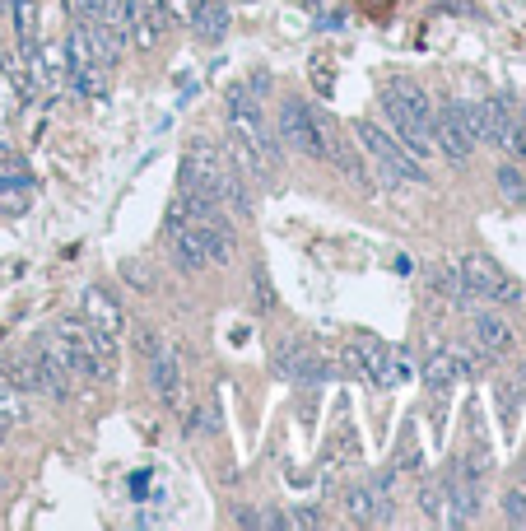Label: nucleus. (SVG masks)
Masks as SVG:
<instances>
[{"label": "nucleus", "mask_w": 526, "mask_h": 531, "mask_svg": "<svg viewBox=\"0 0 526 531\" xmlns=\"http://www.w3.org/2000/svg\"><path fill=\"white\" fill-rule=\"evenodd\" d=\"M382 112H387V122H392V136L401 140L405 150L424 159L433 150L429 140V117H433V98L419 89L415 80H387L382 84Z\"/></svg>", "instance_id": "f257e3e1"}, {"label": "nucleus", "mask_w": 526, "mask_h": 531, "mask_svg": "<svg viewBox=\"0 0 526 531\" xmlns=\"http://www.w3.org/2000/svg\"><path fill=\"white\" fill-rule=\"evenodd\" d=\"M354 145L368 154V164L382 173V187H405V182H415V187H429V173L419 164L415 154L405 150L401 140L378 122H354Z\"/></svg>", "instance_id": "f03ea898"}, {"label": "nucleus", "mask_w": 526, "mask_h": 531, "mask_svg": "<svg viewBox=\"0 0 526 531\" xmlns=\"http://www.w3.org/2000/svg\"><path fill=\"white\" fill-rule=\"evenodd\" d=\"M47 350L61 359V364L70 368V373H80V378H112V364L98 354V345H94V331L84 327V322H75V317H66V322H56L52 327V336H47Z\"/></svg>", "instance_id": "7ed1b4c3"}, {"label": "nucleus", "mask_w": 526, "mask_h": 531, "mask_svg": "<svg viewBox=\"0 0 526 531\" xmlns=\"http://www.w3.org/2000/svg\"><path fill=\"white\" fill-rule=\"evenodd\" d=\"M275 136L284 150H298L308 159H326V136H322V112L308 98H280V117H275Z\"/></svg>", "instance_id": "20e7f679"}, {"label": "nucleus", "mask_w": 526, "mask_h": 531, "mask_svg": "<svg viewBox=\"0 0 526 531\" xmlns=\"http://www.w3.org/2000/svg\"><path fill=\"white\" fill-rule=\"evenodd\" d=\"M461 275L471 285V299H489V303H503V308H513V303L526 299L522 285L494 257H485V252H466L461 257Z\"/></svg>", "instance_id": "39448f33"}, {"label": "nucleus", "mask_w": 526, "mask_h": 531, "mask_svg": "<svg viewBox=\"0 0 526 531\" xmlns=\"http://www.w3.org/2000/svg\"><path fill=\"white\" fill-rule=\"evenodd\" d=\"M429 140H433V150L443 154L447 164H457V168L471 164L475 140H471V131H466V122H461V112H457V103H452V98L433 108V117H429Z\"/></svg>", "instance_id": "423d86ee"}, {"label": "nucleus", "mask_w": 526, "mask_h": 531, "mask_svg": "<svg viewBox=\"0 0 526 531\" xmlns=\"http://www.w3.org/2000/svg\"><path fill=\"white\" fill-rule=\"evenodd\" d=\"M345 359H350V368H359L368 382H378V387H396V382L410 373L405 364H396L392 345L373 341V336H354L350 350H345Z\"/></svg>", "instance_id": "0eeeda50"}, {"label": "nucleus", "mask_w": 526, "mask_h": 531, "mask_svg": "<svg viewBox=\"0 0 526 531\" xmlns=\"http://www.w3.org/2000/svg\"><path fill=\"white\" fill-rule=\"evenodd\" d=\"M275 368L294 382H331L336 378V364L322 359V354L312 350V345H303V341H284L280 350H275Z\"/></svg>", "instance_id": "6e6552de"}, {"label": "nucleus", "mask_w": 526, "mask_h": 531, "mask_svg": "<svg viewBox=\"0 0 526 531\" xmlns=\"http://www.w3.org/2000/svg\"><path fill=\"white\" fill-rule=\"evenodd\" d=\"M322 136H326V159L340 168V173L350 177L354 187H364L373 191V177H368V164H364V154H359V145H354L345 131H340L331 117H322Z\"/></svg>", "instance_id": "1a4fd4ad"}, {"label": "nucleus", "mask_w": 526, "mask_h": 531, "mask_svg": "<svg viewBox=\"0 0 526 531\" xmlns=\"http://www.w3.org/2000/svg\"><path fill=\"white\" fill-rule=\"evenodd\" d=\"M28 359H33V373H38V382H42V396H52V401L66 406L70 396H75V373H70V368L61 364V359H56L42 341H38V350L28 354Z\"/></svg>", "instance_id": "9d476101"}, {"label": "nucleus", "mask_w": 526, "mask_h": 531, "mask_svg": "<svg viewBox=\"0 0 526 531\" xmlns=\"http://www.w3.org/2000/svg\"><path fill=\"white\" fill-rule=\"evenodd\" d=\"M471 331H475V345L494 359V354H513L517 350V331L508 327V317L494 313V308H480L471 317Z\"/></svg>", "instance_id": "9b49d317"}, {"label": "nucleus", "mask_w": 526, "mask_h": 531, "mask_svg": "<svg viewBox=\"0 0 526 531\" xmlns=\"http://www.w3.org/2000/svg\"><path fill=\"white\" fill-rule=\"evenodd\" d=\"M168 252H173V266L182 275H196V271H205L210 266V252H205V238H201V229L196 224H182V229H173L168 233Z\"/></svg>", "instance_id": "f8f14e48"}, {"label": "nucleus", "mask_w": 526, "mask_h": 531, "mask_svg": "<svg viewBox=\"0 0 526 531\" xmlns=\"http://www.w3.org/2000/svg\"><path fill=\"white\" fill-rule=\"evenodd\" d=\"M84 327H94L103 331V336H122L126 327V313H122V303L112 299L108 289H84Z\"/></svg>", "instance_id": "ddd939ff"}, {"label": "nucleus", "mask_w": 526, "mask_h": 531, "mask_svg": "<svg viewBox=\"0 0 526 531\" xmlns=\"http://www.w3.org/2000/svg\"><path fill=\"white\" fill-rule=\"evenodd\" d=\"M149 387H154V396L168 410L182 401V364H177V354H168V350L149 354Z\"/></svg>", "instance_id": "4468645a"}, {"label": "nucleus", "mask_w": 526, "mask_h": 531, "mask_svg": "<svg viewBox=\"0 0 526 531\" xmlns=\"http://www.w3.org/2000/svg\"><path fill=\"white\" fill-rule=\"evenodd\" d=\"M429 289L447 303H471V285H466V275H461V261H433Z\"/></svg>", "instance_id": "2eb2a0df"}, {"label": "nucleus", "mask_w": 526, "mask_h": 531, "mask_svg": "<svg viewBox=\"0 0 526 531\" xmlns=\"http://www.w3.org/2000/svg\"><path fill=\"white\" fill-rule=\"evenodd\" d=\"M345 513H350V522H359V527H382L378 494L368 490V485H350V490H345Z\"/></svg>", "instance_id": "dca6fc26"}, {"label": "nucleus", "mask_w": 526, "mask_h": 531, "mask_svg": "<svg viewBox=\"0 0 526 531\" xmlns=\"http://www.w3.org/2000/svg\"><path fill=\"white\" fill-rule=\"evenodd\" d=\"M191 28H196V38H201V42H219L224 33H229V14H224V5L205 0L201 10L191 14Z\"/></svg>", "instance_id": "f3484780"}, {"label": "nucleus", "mask_w": 526, "mask_h": 531, "mask_svg": "<svg viewBox=\"0 0 526 531\" xmlns=\"http://www.w3.org/2000/svg\"><path fill=\"white\" fill-rule=\"evenodd\" d=\"M0 378L10 382V387H19L24 396H42V382H38V373H33V359H0Z\"/></svg>", "instance_id": "a211bd4d"}, {"label": "nucleus", "mask_w": 526, "mask_h": 531, "mask_svg": "<svg viewBox=\"0 0 526 531\" xmlns=\"http://www.w3.org/2000/svg\"><path fill=\"white\" fill-rule=\"evenodd\" d=\"M452 378H457V364H452V354L433 350V354H429V364H424V382H429V392H433V396H447Z\"/></svg>", "instance_id": "6ab92c4d"}, {"label": "nucleus", "mask_w": 526, "mask_h": 531, "mask_svg": "<svg viewBox=\"0 0 526 531\" xmlns=\"http://www.w3.org/2000/svg\"><path fill=\"white\" fill-rule=\"evenodd\" d=\"M24 420H28L24 392H19V387H10V382L0 378V424H5V429H19Z\"/></svg>", "instance_id": "aec40b11"}, {"label": "nucleus", "mask_w": 526, "mask_h": 531, "mask_svg": "<svg viewBox=\"0 0 526 531\" xmlns=\"http://www.w3.org/2000/svg\"><path fill=\"white\" fill-rule=\"evenodd\" d=\"M494 182H499V191L508 196L513 205H522L526 201V173H522V164L517 159H508V164H499V173H494Z\"/></svg>", "instance_id": "412c9836"}, {"label": "nucleus", "mask_w": 526, "mask_h": 531, "mask_svg": "<svg viewBox=\"0 0 526 531\" xmlns=\"http://www.w3.org/2000/svg\"><path fill=\"white\" fill-rule=\"evenodd\" d=\"M122 280L135 289V294H154V289H159V275L149 271L145 261H135V257L122 261Z\"/></svg>", "instance_id": "4be33fe9"}, {"label": "nucleus", "mask_w": 526, "mask_h": 531, "mask_svg": "<svg viewBox=\"0 0 526 531\" xmlns=\"http://www.w3.org/2000/svg\"><path fill=\"white\" fill-rule=\"evenodd\" d=\"M503 522L508 527H526V485H513L503 494Z\"/></svg>", "instance_id": "5701e85b"}, {"label": "nucleus", "mask_w": 526, "mask_h": 531, "mask_svg": "<svg viewBox=\"0 0 526 531\" xmlns=\"http://www.w3.org/2000/svg\"><path fill=\"white\" fill-rule=\"evenodd\" d=\"M419 508H424V518H429L433 527H443V490L424 485V490H419Z\"/></svg>", "instance_id": "b1692460"}, {"label": "nucleus", "mask_w": 526, "mask_h": 531, "mask_svg": "<svg viewBox=\"0 0 526 531\" xmlns=\"http://www.w3.org/2000/svg\"><path fill=\"white\" fill-rule=\"evenodd\" d=\"M135 345H140V354L149 359V354H159V350H163V336H159L154 327H140V331H135Z\"/></svg>", "instance_id": "393cba45"}, {"label": "nucleus", "mask_w": 526, "mask_h": 531, "mask_svg": "<svg viewBox=\"0 0 526 531\" xmlns=\"http://www.w3.org/2000/svg\"><path fill=\"white\" fill-rule=\"evenodd\" d=\"M233 522H238V527H266V513H257L252 504H238L233 508Z\"/></svg>", "instance_id": "a878e982"}, {"label": "nucleus", "mask_w": 526, "mask_h": 531, "mask_svg": "<svg viewBox=\"0 0 526 531\" xmlns=\"http://www.w3.org/2000/svg\"><path fill=\"white\" fill-rule=\"evenodd\" d=\"M499 406H503V415L513 420V410H517V387L508 382V387H499Z\"/></svg>", "instance_id": "bb28decb"}, {"label": "nucleus", "mask_w": 526, "mask_h": 531, "mask_svg": "<svg viewBox=\"0 0 526 531\" xmlns=\"http://www.w3.org/2000/svg\"><path fill=\"white\" fill-rule=\"evenodd\" d=\"M252 285H257V303H266V308H270V303H275V294H270V280H266V275H257Z\"/></svg>", "instance_id": "cd10ccee"}, {"label": "nucleus", "mask_w": 526, "mask_h": 531, "mask_svg": "<svg viewBox=\"0 0 526 531\" xmlns=\"http://www.w3.org/2000/svg\"><path fill=\"white\" fill-rule=\"evenodd\" d=\"M0 164H14V154L5 150V145H0Z\"/></svg>", "instance_id": "c85d7f7f"}, {"label": "nucleus", "mask_w": 526, "mask_h": 531, "mask_svg": "<svg viewBox=\"0 0 526 531\" xmlns=\"http://www.w3.org/2000/svg\"><path fill=\"white\" fill-rule=\"evenodd\" d=\"M5 434H10V429H5V424H0V443H5Z\"/></svg>", "instance_id": "c756f323"}]
</instances>
